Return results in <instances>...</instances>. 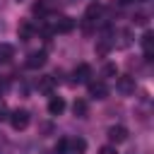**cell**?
Listing matches in <instances>:
<instances>
[{
  "label": "cell",
  "mask_w": 154,
  "mask_h": 154,
  "mask_svg": "<svg viewBox=\"0 0 154 154\" xmlns=\"http://www.w3.org/2000/svg\"><path fill=\"white\" fill-rule=\"evenodd\" d=\"M75 29V19L72 17H58V22H55V31L58 34H70Z\"/></svg>",
  "instance_id": "7"
},
{
  "label": "cell",
  "mask_w": 154,
  "mask_h": 154,
  "mask_svg": "<svg viewBox=\"0 0 154 154\" xmlns=\"http://www.w3.org/2000/svg\"><path fill=\"white\" fill-rule=\"evenodd\" d=\"M99 154H116V149H113V147H103Z\"/></svg>",
  "instance_id": "24"
},
{
  "label": "cell",
  "mask_w": 154,
  "mask_h": 154,
  "mask_svg": "<svg viewBox=\"0 0 154 154\" xmlns=\"http://www.w3.org/2000/svg\"><path fill=\"white\" fill-rule=\"evenodd\" d=\"M67 144H70V140H67V137H60V140L55 142L53 152H55V154H67Z\"/></svg>",
  "instance_id": "15"
},
{
  "label": "cell",
  "mask_w": 154,
  "mask_h": 154,
  "mask_svg": "<svg viewBox=\"0 0 154 154\" xmlns=\"http://www.w3.org/2000/svg\"><path fill=\"white\" fill-rule=\"evenodd\" d=\"M7 120H10V125H12L14 130H24V128L29 125V111H24V108H14V111H10Z\"/></svg>",
  "instance_id": "1"
},
{
  "label": "cell",
  "mask_w": 154,
  "mask_h": 154,
  "mask_svg": "<svg viewBox=\"0 0 154 154\" xmlns=\"http://www.w3.org/2000/svg\"><path fill=\"white\" fill-rule=\"evenodd\" d=\"M53 87H55V77H41V79H38V89H41L43 94H51Z\"/></svg>",
  "instance_id": "13"
},
{
  "label": "cell",
  "mask_w": 154,
  "mask_h": 154,
  "mask_svg": "<svg viewBox=\"0 0 154 154\" xmlns=\"http://www.w3.org/2000/svg\"><path fill=\"white\" fill-rule=\"evenodd\" d=\"M89 75H91V67L87 65V63H82V65H77L75 67V72H72V82L75 84H82V82H89Z\"/></svg>",
  "instance_id": "6"
},
{
  "label": "cell",
  "mask_w": 154,
  "mask_h": 154,
  "mask_svg": "<svg viewBox=\"0 0 154 154\" xmlns=\"http://www.w3.org/2000/svg\"><path fill=\"white\" fill-rule=\"evenodd\" d=\"M120 38H123V41H120L118 46H120V48H125V46L130 43V31H120Z\"/></svg>",
  "instance_id": "20"
},
{
  "label": "cell",
  "mask_w": 154,
  "mask_h": 154,
  "mask_svg": "<svg viewBox=\"0 0 154 154\" xmlns=\"http://www.w3.org/2000/svg\"><path fill=\"white\" fill-rule=\"evenodd\" d=\"M89 96H94V99H106V96H108V87H106V82H103V79H99V82H89Z\"/></svg>",
  "instance_id": "5"
},
{
  "label": "cell",
  "mask_w": 154,
  "mask_h": 154,
  "mask_svg": "<svg viewBox=\"0 0 154 154\" xmlns=\"http://www.w3.org/2000/svg\"><path fill=\"white\" fill-rule=\"evenodd\" d=\"M142 48H144V53H152V48H154V36H152V31H144V36H142Z\"/></svg>",
  "instance_id": "14"
},
{
  "label": "cell",
  "mask_w": 154,
  "mask_h": 154,
  "mask_svg": "<svg viewBox=\"0 0 154 154\" xmlns=\"http://www.w3.org/2000/svg\"><path fill=\"white\" fill-rule=\"evenodd\" d=\"M84 152H87V142H84L82 137L70 140V144H67V154H84Z\"/></svg>",
  "instance_id": "9"
},
{
  "label": "cell",
  "mask_w": 154,
  "mask_h": 154,
  "mask_svg": "<svg viewBox=\"0 0 154 154\" xmlns=\"http://www.w3.org/2000/svg\"><path fill=\"white\" fill-rule=\"evenodd\" d=\"M108 51H111V43H108V41H99V43H96V53H99V55H106Z\"/></svg>",
  "instance_id": "18"
},
{
  "label": "cell",
  "mask_w": 154,
  "mask_h": 154,
  "mask_svg": "<svg viewBox=\"0 0 154 154\" xmlns=\"http://www.w3.org/2000/svg\"><path fill=\"white\" fill-rule=\"evenodd\" d=\"M46 65V51H34V53H29V58H26V67L29 70H38V67H43Z\"/></svg>",
  "instance_id": "4"
},
{
  "label": "cell",
  "mask_w": 154,
  "mask_h": 154,
  "mask_svg": "<svg viewBox=\"0 0 154 154\" xmlns=\"http://www.w3.org/2000/svg\"><path fill=\"white\" fill-rule=\"evenodd\" d=\"M17 36H19L22 41H31V38H34V26H31L29 22H22V24L17 26Z\"/></svg>",
  "instance_id": "10"
},
{
  "label": "cell",
  "mask_w": 154,
  "mask_h": 154,
  "mask_svg": "<svg viewBox=\"0 0 154 154\" xmlns=\"http://www.w3.org/2000/svg\"><path fill=\"white\" fill-rule=\"evenodd\" d=\"M135 24H142V26H144V24H147V14H144V12H137V14H135Z\"/></svg>",
  "instance_id": "21"
},
{
  "label": "cell",
  "mask_w": 154,
  "mask_h": 154,
  "mask_svg": "<svg viewBox=\"0 0 154 154\" xmlns=\"http://www.w3.org/2000/svg\"><path fill=\"white\" fill-rule=\"evenodd\" d=\"M7 113H10V111H7V106L0 101V120H5V118H7Z\"/></svg>",
  "instance_id": "23"
},
{
  "label": "cell",
  "mask_w": 154,
  "mask_h": 154,
  "mask_svg": "<svg viewBox=\"0 0 154 154\" xmlns=\"http://www.w3.org/2000/svg\"><path fill=\"white\" fill-rule=\"evenodd\" d=\"M103 75H106V77H118V67H116L113 63H106V65H103Z\"/></svg>",
  "instance_id": "17"
},
{
  "label": "cell",
  "mask_w": 154,
  "mask_h": 154,
  "mask_svg": "<svg viewBox=\"0 0 154 154\" xmlns=\"http://www.w3.org/2000/svg\"><path fill=\"white\" fill-rule=\"evenodd\" d=\"M12 55H14V48L7 46V43H2V46H0V60H10Z\"/></svg>",
  "instance_id": "16"
},
{
  "label": "cell",
  "mask_w": 154,
  "mask_h": 154,
  "mask_svg": "<svg viewBox=\"0 0 154 154\" xmlns=\"http://www.w3.org/2000/svg\"><path fill=\"white\" fill-rule=\"evenodd\" d=\"M116 89H118L120 94H135V77H130V75L118 77V79H116Z\"/></svg>",
  "instance_id": "2"
},
{
  "label": "cell",
  "mask_w": 154,
  "mask_h": 154,
  "mask_svg": "<svg viewBox=\"0 0 154 154\" xmlns=\"http://www.w3.org/2000/svg\"><path fill=\"white\" fill-rule=\"evenodd\" d=\"M7 87H10V82H7L5 77H0V96H2L5 91H7Z\"/></svg>",
  "instance_id": "22"
},
{
  "label": "cell",
  "mask_w": 154,
  "mask_h": 154,
  "mask_svg": "<svg viewBox=\"0 0 154 154\" xmlns=\"http://www.w3.org/2000/svg\"><path fill=\"white\" fill-rule=\"evenodd\" d=\"M72 113H75L77 118H84V116L89 113V103H87L84 99H75V103H72Z\"/></svg>",
  "instance_id": "12"
},
{
  "label": "cell",
  "mask_w": 154,
  "mask_h": 154,
  "mask_svg": "<svg viewBox=\"0 0 154 154\" xmlns=\"http://www.w3.org/2000/svg\"><path fill=\"white\" fill-rule=\"evenodd\" d=\"M120 5H130V2H135V0H118Z\"/></svg>",
  "instance_id": "25"
},
{
  "label": "cell",
  "mask_w": 154,
  "mask_h": 154,
  "mask_svg": "<svg viewBox=\"0 0 154 154\" xmlns=\"http://www.w3.org/2000/svg\"><path fill=\"white\" fill-rule=\"evenodd\" d=\"M128 140V130L123 128V125H111L108 128V142L111 144H120V142H125Z\"/></svg>",
  "instance_id": "3"
},
{
  "label": "cell",
  "mask_w": 154,
  "mask_h": 154,
  "mask_svg": "<svg viewBox=\"0 0 154 154\" xmlns=\"http://www.w3.org/2000/svg\"><path fill=\"white\" fill-rule=\"evenodd\" d=\"M46 12H48V5H46V2H36V5H34V14H38V17H43Z\"/></svg>",
  "instance_id": "19"
},
{
  "label": "cell",
  "mask_w": 154,
  "mask_h": 154,
  "mask_svg": "<svg viewBox=\"0 0 154 154\" xmlns=\"http://www.w3.org/2000/svg\"><path fill=\"white\" fill-rule=\"evenodd\" d=\"M65 111V101L60 99V96H51V101H48V113L51 116H60Z\"/></svg>",
  "instance_id": "8"
},
{
  "label": "cell",
  "mask_w": 154,
  "mask_h": 154,
  "mask_svg": "<svg viewBox=\"0 0 154 154\" xmlns=\"http://www.w3.org/2000/svg\"><path fill=\"white\" fill-rule=\"evenodd\" d=\"M99 14H101V5H99V2H91V5L84 10V22H96Z\"/></svg>",
  "instance_id": "11"
}]
</instances>
